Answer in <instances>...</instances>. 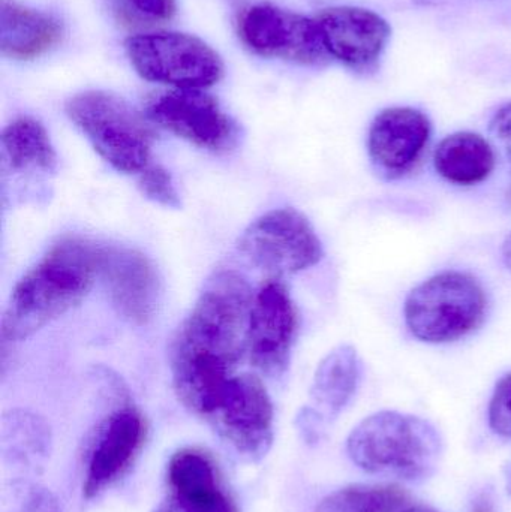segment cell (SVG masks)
<instances>
[{
    "mask_svg": "<svg viewBox=\"0 0 511 512\" xmlns=\"http://www.w3.org/2000/svg\"><path fill=\"white\" fill-rule=\"evenodd\" d=\"M237 29L243 44L267 59L320 65L330 57L317 20L272 3L243 9Z\"/></svg>",
    "mask_w": 511,
    "mask_h": 512,
    "instance_id": "9",
    "label": "cell"
},
{
    "mask_svg": "<svg viewBox=\"0 0 511 512\" xmlns=\"http://www.w3.org/2000/svg\"><path fill=\"white\" fill-rule=\"evenodd\" d=\"M494 147L482 135L456 132L438 144L434 165L447 182L458 186H474L485 182L495 168Z\"/></svg>",
    "mask_w": 511,
    "mask_h": 512,
    "instance_id": "17",
    "label": "cell"
},
{
    "mask_svg": "<svg viewBox=\"0 0 511 512\" xmlns=\"http://www.w3.org/2000/svg\"><path fill=\"white\" fill-rule=\"evenodd\" d=\"M488 298L482 283L464 271H444L410 292L404 316L408 330L426 343H450L483 324Z\"/></svg>",
    "mask_w": 511,
    "mask_h": 512,
    "instance_id": "5",
    "label": "cell"
},
{
    "mask_svg": "<svg viewBox=\"0 0 511 512\" xmlns=\"http://www.w3.org/2000/svg\"><path fill=\"white\" fill-rule=\"evenodd\" d=\"M362 366L356 349L341 345L320 364L312 382L311 397L327 417L335 418L347 408L359 388Z\"/></svg>",
    "mask_w": 511,
    "mask_h": 512,
    "instance_id": "19",
    "label": "cell"
},
{
    "mask_svg": "<svg viewBox=\"0 0 511 512\" xmlns=\"http://www.w3.org/2000/svg\"><path fill=\"white\" fill-rule=\"evenodd\" d=\"M489 424L498 435L511 438V373L495 387L489 403Z\"/></svg>",
    "mask_w": 511,
    "mask_h": 512,
    "instance_id": "26",
    "label": "cell"
},
{
    "mask_svg": "<svg viewBox=\"0 0 511 512\" xmlns=\"http://www.w3.org/2000/svg\"><path fill=\"white\" fill-rule=\"evenodd\" d=\"M408 499L398 484H353L330 493L314 512H398Z\"/></svg>",
    "mask_w": 511,
    "mask_h": 512,
    "instance_id": "21",
    "label": "cell"
},
{
    "mask_svg": "<svg viewBox=\"0 0 511 512\" xmlns=\"http://www.w3.org/2000/svg\"><path fill=\"white\" fill-rule=\"evenodd\" d=\"M153 512H239L236 504L222 489L221 483L213 486L168 489Z\"/></svg>",
    "mask_w": 511,
    "mask_h": 512,
    "instance_id": "22",
    "label": "cell"
},
{
    "mask_svg": "<svg viewBox=\"0 0 511 512\" xmlns=\"http://www.w3.org/2000/svg\"><path fill=\"white\" fill-rule=\"evenodd\" d=\"M125 51L140 77L173 89L204 90L224 75L221 56L188 33H141L126 39Z\"/></svg>",
    "mask_w": 511,
    "mask_h": 512,
    "instance_id": "6",
    "label": "cell"
},
{
    "mask_svg": "<svg viewBox=\"0 0 511 512\" xmlns=\"http://www.w3.org/2000/svg\"><path fill=\"white\" fill-rule=\"evenodd\" d=\"M402 512H438V511L432 510V508L422 507V505H419V507L407 508V510H404Z\"/></svg>",
    "mask_w": 511,
    "mask_h": 512,
    "instance_id": "29",
    "label": "cell"
},
{
    "mask_svg": "<svg viewBox=\"0 0 511 512\" xmlns=\"http://www.w3.org/2000/svg\"><path fill=\"white\" fill-rule=\"evenodd\" d=\"M2 448L12 465L35 468L50 456V427L33 412L14 409L3 417Z\"/></svg>",
    "mask_w": 511,
    "mask_h": 512,
    "instance_id": "20",
    "label": "cell"
},
{
    "mask_svg": "<svg viewBox=\"0 0 511 512\" xmlns=\"http://www.w3.org/2000/svg\"><path fill=\"white\" fill-rule=\"evenodd\" d=\"M350 459L369 474L416 481L429 477L441 456V439L428 421L395 411L365 418L348 436Z\"/></svg>",
    "mask_w": 511,
    "mask_h": 512,
    "instance_id": "3",
    "label": "cell"
},
{
    "mask_svg": "<svg viewBox=\"0 0 511 512\" xmlns=\"http://www.w3.org/2000/svg\"><path fill=\"white\" fill-rule=\"evenodd\" d=\"M254 295L242 274H213L174 336L170 348L174 391L185 408L200 417L213 411L248 355Z\"/></svg>",
    "mask_w": 511,
    "mask_h": 512,
    "instance_id": "1",
    "label": "cell"
},
{
    "mask_svg": "<svg viewBox=\"0 0 511 512\" xmlns=\"http://www.w3.org/2000/svg\"><path fill=\"white\" fill-rule=\"evenodd\" d=\"M65 110L95 152L114 170L140 174L149 167L155 134L128 101L105 90H87L72 96Z\"/></svg>",
    "mask_w": 511,
    "mask_h": 512,
    "instance_id": "4",
    "label": "cell"
},
{
    "mask_svg": "<svg viewBox=\"0 0 511 512\" xmlns=\"http://www.w3.org/2000/svg\"><path fill=\"white\" fill-rule=\"evenodd\" d=\"M206 420L222 441L248 462H260L272 448L275 411L269 391L257 375L236 373Z\"/></svg>",
    "mask_w": 511,
    "mask_h": 512,
    "instance_id": "7",
    "label": "cell"
},
{
    "mask_svg": "<svg viewBox=\"0 0 511 512\" xmlns=\"http://www.w3.org/2000/svg\"><path fill=\"white\" fill-rule=\"evenodd\" d=\"M147 424L134 406L116 409L93 430L83 495L96 498L131 468L146 441Z\"/></svg>",
    "mask_w": 511,
    "mask_h": 512,
    "instance_id": "12",
    "label": "cell"
},
{
    "mask_svg": "<svg viewBox=\"0 0 511 512\" xmlns=\"http://www.w3.org/2000/svg\"><path fill=\"white\" fill-rule=\"evenodd\" d=\"M138 186H140L141 194L152 203L167 207V209L182 207L173 176L161 165H149L146 170L141 171Z\"/></svg>",
    "mask_w": 511,
    "mask_h": 512,
    "instance_id": "24",
    "label": "cell"
},
{
    "mask_svg": "<svg viewBox=\"0 0 511 512\" xmlns=\"http://www.w3.org/2000/svg\"><path fill=\"white\" fill-rule=\"evenodd\" d=\"M99 279L114 309L135 325L155 318L161 301V279L153 262L128 248H101Z\"/></svg>",
    "mask_w": 511,
    "mask_h": 512,
    "instance_id": "13",
    "label": "cell"
},
{
    "mask_svg": "<svg viewBox=\"0 0 511 512\" xmlns=\"http://www.w3.org/2000/svg\"><path fill=\"white\" fill-rule=\"evenodd\" d=\"M114 15L126 26L152 27L173 20L177 0H110Z\"/></svg>",
    "mask_w": 511,
    "mask_h": 512,
    "instance_id": "23",
    "label": "cell"
},
{
    "mask_svg": "<svg viewBox=\"0 0 511 512\" xmlns=\"http://www.w3.org/2000/svg\"><path fill=\"white\" fill-rule=\"evenodd\" d=\"M510 197H511V192H510Z\"/></svg>",
    "mask_w": 511,
    "mask_h": 512,
    "instance_id": "30",
    "label": "cell"
},
{
    "mask_svg": "<svg viewBox=\"0 0 511 512\" xmlns=\"http://www.w3.org/2000/svg\"><path fill=\"white\" fill-rule=\"evenodd\" d=\"M150 122L200 149L227 153L239 143L236 120L203 89H173L147 102Z\"/></svg>",
    "mask_w": 511,
    "mask_h": 512,
    "instance_id": "10",
    "label": "cell"
},
{
    "mask_svg": "<svg viewBox=\"0 0 511 512\" xmlns=\"http://www.w3.org/2000/svg\"><path fill=\"white\" fill-rule=\"evenodd\" d=\"M432 126L428 116L410 107L381 111L369 129V158L375 171L387 180L402 179L422 161Z\"/></svg>",
    "mask_w": 511,
    "mask_h": 512,
    "instance_id": "14",
    "label": "cell"
},
{
    "mask_svg": "<svg viewBox=\"0 0 511 512\" xmlns=\"http://www.w3.org/2000/svg\"><path fill=\"white\" fill-rule=\"evenodd\" d=\"M239 251L255 267L275 274H296L323 259V245L309 219L299 210H270L255 219L239 240Z\"/></svg>",
    "mask_w": 511,
    "mask_h": 512,
    "instance_id": "8",
    "label": "cell"
},
{
    "mask_svg": "<svg viewBox=\"0 0 511 512\" xmlns=\"http://www.w3.org/2000/svg\"><path fill=\"white\" fill-rule=\"evenodd\" d=\"M11 512H62L57 499L44 487L24 484L12 490Z\"/></svg>",
    "mask_w": 511,
    "mask_h": 512,
    "instance_id": "25",
    "label": "cell"
},
{
    "mask_svg": "<svg viewBox=\"0 0 511 512\" xmlns=\"http://www.w3.org/2000/svg\"><path fill=\"white\" fill-rule=\"evenodd\" d=\"M489 129H491V134L494 135L498 144L503 147L507 158H509L511 162V102L501 107L500 110L495 113V116L492 117Z\"/></svg>",
    "mask_w": 511,
    "mask_h": 512,
    "instance_id": "27",
    "label": "cell"
},
{
    "mask_svg": "<svg viewBox=\"0 0 511 512\" xmlns=\"http://www.w3.org/2000/svg\"><path fill=\"white\" fill-rule=\"evenodd\" d=\"M101 248L81 237L60 239L12 289L2 342L29 339L83 303L99 277Z\"/></svg>",
    "mask_w": 511,
    "mask_h": 512,
    "instance_id": "2",
    "label": "cell"
},
{
    "mask_svg": "<svg viewBox=\"0 0 511 512\" xmlns=\"http://www.w3.org/2000/svg\"><path fill=\"white\" fill-rule=\"evenodd\" d=\"M315 20L330 56L356 71L377 63L392 33L381 15L357 6L324 9Z\"/></svg>",
    "mask_w": 511,
    "mask_h": 512,
    "instance_id": "15",
    "label": "cell"
},
{
    "mask_svg": "<svg viewBox=\"0 0 511 512\" xmlns=\"http://www.w3.org/2000/svg\"><path fill=\"white\" fill-rule=\"evenodd\" d=\"M3 171L51 174L57 168V155L50 135L33 117H18L3 129Z\"/></svg>",
    "mask_w": 511,
    "mask_h": 512,
    "instance_id": "18",
    "label": "cell"
},
{
    "mask_svg": "<svg viewBox=\"0 0 511 512\" xmlns=\"http://www.w3.org/2000/svg\"><path fill=\"white\" fill-rule=\"evenodd\" d=\"M503 261L511 273V234L507 237L506 242H504L503 245Z\"/></svg>",
    "mask_w": 511,
    "mask_h": 512,
    "instance_id": "28",
    "label": "cell"
},
{
    "mask_svg": "<svg viewBox=\"0 0 511 512\" xmlns=\"http://www.w3.org/2000/svg\"><path fill=\"white\" fill-rule=\"evenodd\" d=\"M299 333V312L287 286L267 280L255 292L248 330V358L263 375L281 376Z\"/></svg>",
    "mask_w": 511,
    "mask_h": 512,
    "instance_id": "11",
    "label": "cell"
},
{
    "mask_svg": "<svg viewBox=\"0 0 511 512\" xmlns=\"http://www.w3.org/2000/svg\"><path fill=\"white\" fill-rule=\"evenodd\" d=\"M65 27L48 12L2 0L0 6V51L14 60H32L44 56L62 42Z\"/></svg>",
    "mask_w": 511,
    "mask_h": 512,
    "instance_id": "16",
    "label": "cell"
}]
</instances>
